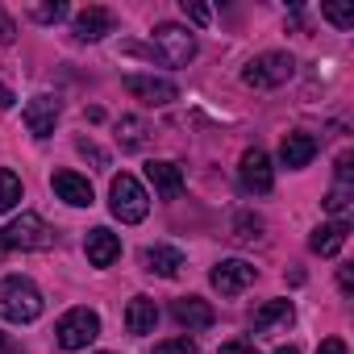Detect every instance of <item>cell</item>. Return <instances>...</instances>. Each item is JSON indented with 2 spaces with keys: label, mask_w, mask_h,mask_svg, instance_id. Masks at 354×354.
I'll return each mask as SVG.
<instances>
[{
  "label": "cell",
  "mask_w": 354,
  "mask_h": 354,
  "mask_svg": "<svg viewBox=\"0 0 354 354\" xmlns=\"http://www.w3.org/2000/svg\"><path fill=\"white\" fill-rule=\"evenodd\" d=\"M0 317H5V321H17V325L38 321V317H42V292H38L30 279H21V275L0 279Z\"/></svg>",
  "instance_id": "cell-1"
},
{
  "label": "cell",
  "mask_w": 354,
  "mask_h": 354,
  "mask_svg": "<svg viewBox=\"0 0 354 354\" xmlns=\"http://www.w3.org/2000/svg\"><path fill=\"white\" fill-rule=\"evenodd\" d=\"M50 242H55V234L38 213H21L17 221L0 230V250H46Z\"/></svg>",
  "instance_id": "cell-2"
},
{
  "label": "cell",
  "mask_w": 354,
  "mask_h": 354,
  "mask_svg": "<svg viewBox=\"0 0 354 354\" xmlns=\"http://www.w3.org/2000/svg\"><path fill=\"white\" fill-rule=\"evenodd\" d=\"M109 209H113V217H121L125 225H138V221H146V213H150V201H146V192H142V184L133 180V175H113V188H109Z\"/></svg>",
  "instance_id": "cell-3"
},
{
  "label": "cell",
  "mask_w": 354,
  "mask_h": 354,
  "mask_svg": "<svg viewBox=\"0 0 354 354\" xmlns=\"http://www.w3.org/2000/svg\"><path fill=\"white\" fill-rule=\"evenodd\" d=\"M292 71H296V59H292L288 50H267V55H259V59L242 71V80H246L250 88L271 92V88H283V84L292 80Z\"/></svg>",
  "instance_id": "cell-4"
},
{
  "label": "cell",
  "mask_w": 354,
  "mask_h": 354,
  "mask_svg": "<svg viewBox=\"0 0 354 354\" xmlns=\"http://www.w3.org/2000/svg\"><path fill=\"white\" fill-rule=\"evenodd\" d=\"M59 346L63 350H84V346H92L96 337H100V317L92 313V308H71L63 321H59Z\"/></svg>",
  "instance_id": "cell-5"
},
{
  "label": "cell",
  "mask_w": 354,
  "mask_h": 354,
  "mask_svg": "<svg viewBox=\"0 0 354 354\" xmlns=\"http://www.w3.org/2000/svg\"><path fill=\"white\" fill-rule=\"evenodd\" d=\"M154 46H158V59H162L167 67H184V63L196 55V38H192L184 26H171V21H162V26L154 30Z\"/></svg>",
  "instance_id": "cell-6"
},
{
  "label": "cell",
  "mask_w": 354,
  "mask_h": 354,
  "mask_svg": "<svg viewBox=\"0 0 354 354\" xmlns=\"http://www.w3.org/2000/svg\"><path fill=\"white\" fill-rule=\"evenodd\" d=\"M125 92L138 96L150 109H162V104H171L175 96H180V88H175L171 80H158V75H125Z\"/></svg>",
  "instance_id": "cell-7"
},
{
  "label": "cell",
  "mask_w": 354,
  "mask_h": 354,
  "mask_svg": "<svg viewBox=\"0 0 354 354\" xmlns=\"http://www.w3.org/2000/svg\"><path fill=\"white\" fill-rule=\"evenodd\" d=\"M254 275H259V271H254L250 263H242V259H225V263L213 267L209 279H213V288H217L221 296H238V292H246V288L254 283Z\"/></svg>",
  "instance_id": "cell-8"
},
{
  "label": "cell",
  "mask_w": 354,
  "mask_h": 354,
  "mask_svg": "<svg viewBox=\"0 0 354 354\" xmlns=\"http://www.w3.org/2000/svg\"><path fill=\"white\" fill-rule=\"evenodd\" d=\"M238 175H242V188H246V192H259V196H267V192H271V184H275V175H271V158H267L259 146L242 154Z\"/></svg>",
  "instance_id": "cell-9"
},
{
  "label": "cell",
  "mask_w": 354,
  "mask_h": 354,
  "mask_svg": "<svg viewBox=\"0 0 354 354\" xmlns=\"http://www.w3.org/2000/svg\"><path fill=\"white\" fill-rule=\"evenodd\" d=\"M21 117H26V129L34 138H50L55 133V121H59V100L55 96H34Z\"/></svg>",
  "instance_id": "cell-10"
},
{
  "label": "cell",
  "mask_w": 354,
  "mask_h": 354,
  "mask_svg": "<svg viewBox=\"0 0 354 354\" xmlns=\"http://www.w3.org/2000/svg\"><path fill=\"white\" fill-rule=\"evenodd\" d=\"M113 26H117V17H113V9H100V5H88L80 17H75V38L80 42H100L104 34H113Z\"/></svg>",
  "instance_id": "cell-11"
},
{
  "label": "cell",
  "mask_w": 354,
  "mask_h": 354,
  "mask_svg": "<svg viewBox=\"0 0 354 354\" xmlns=\"http://www.w3.org/2000/svg\"><path fill=\"white\" fill-rule=\"evenodd\" d=\"M146 180L154 184V192H158L162 201H175V196L184 192V171L175 167V162H162V158H158V162H154V158L146 162Z\"/></svg>",
  "instance_id": "cell-12"
},
{
  "label": "cell",
  "mask_w": 354,
  "mask_h": 354,
  "mask_svg": "<svg viewBox=\"0 0 354 354\" xmlns=\"http://www.w3.org/2000/svg\"><path fill=\"white\" fill-rule=\"evenodd\" d=\"M313 154H317V138L313 133H283V142H279V162L283 167H292V171H300V167H308L313 162Z\"/></svg>",
  "instance_id": "cell-13"
},
{
  "label": "cell",
  "mask_w": 354,
  "mask_h": 354,
  "mask_svg": "<svg viewBox=\"0 0 354 354\" xmlns=\"http://www.w3.org/2000/svg\"><path fill=\"white\" fill-rule=\"evenodd\" d=\"M175 321H180L184 329H213L217 325V313L209 300H196V296H184V300H175Z\"/></svg>",
  "instance_id": "cell-14"
},
{
  "label": "cell",
  "mask_w": 354,
  "mask_h": 354,
  "mask_svg": "<svg viewBox=\"0 0 354 354\" xmlns=\"http://www.w3.org/2000/svg\"><path fill=\"white\" fill-rule=\"evenodd\" d=\"M50 188L59 192V201H67V205H75V209L92 205V184L84 180V175H75V171H55V175H50Z\"/></svg>",
  "instance_id": "cell-15"
},
{
  "label": "cell",
  "mask_w": 354,
  "mask_h": 354,
  "mask_svg": "<svg viewBox=\"0 0 354 354\" xmlns=\"http://www.w3.org/2000/svg\"><path fill=\"white\" fill-rule=\"evenodd\" d=\"M84 250H88V263L92 267H113L121 259V238L109 234V230H92L88 242H84Z\"/></svg>",
  "instance_id": "cell-16"
},
{
  "label": "cell",
  "mask_w": 354,
  "mask_h": 354,
  "mask_svg": "<svg viewBox=\"0 0 354 354\" xmlns=\"http://www.w3.org/2000/svg\"><path fill=\"white\" fill-rule=\"evenodd\" d=\"M154 325H158V308H154V300H150V296H133L129 308H125V329L142 337V333H150Z\"/></svg>",
  "instance_id": "cell-17"
},
{
  "label": "cell",
  "mask_w": 354,
  "mask_h": 354,
  "mask_svg": "<svg viewBox=\"0 0 354 354\" xmlns=\"http://www.w3.org/2000/svg\"><path fill=\"white\" fill-rule=\"evenodd\" d=\"M346 234H350V225L346 221H329V225H321L313 238H308V246L317 250V254H325V259H333L342 246H346Z\"/></svg>",
  "instance_id": "cell-18"
},
{
  "label": "cell",
  "mask_w": 354,
  "mask_h": 354,
  "mask_svg": "<svg viewBox=\"0 0 354 354\" xmlns=\"http://www.w3.org/2000/svg\"><path fill=\"white\" fill-rule=\"evenodd\" d=\"M146 267L154 271V275H180V267H184V254L175 250V246H150L146 250Z\"/></svg>",
  "instance_id": "cell-19"
},
{
  "label": "cell",
  "mask_w": 354,
  "mask_h": 354,
  "mask_svg": "<svg viewBox=\"0 0 354 354\" xmlns=\"http://www.w3.org/2000/svg\"><path fill=\"white\" fill-rule=\"evenodd\" d=\"M275 321H292V304L288 300H267L254 308V329H271Z\"/></svg>",
  "instance_id": "cell-20"
},
{
  "label": "cell",
  "mask_w": 354,
  "mask_h": 354,
  "mask_svg": "<svg viewBox=\"0 0 354 354\" xmlns=\"http://www.w3.org/2000/svg\"><path fill=\"white\" fill-rule=\"evenodd\" d=\"M17 201H21V175L9 171V167H0V213L17 209Z\"/></svg>",
  "instance_id": "cell-21"
},
{
  "label": "cell",
  "mask_w": 354,
  "mask_h": 354,
  "mask_svg": "<svg viewBox=\"0 0 354 354\" xmlns=\"http://www.w3.org/2000/svg\"><path fill=\"white\" fill-rule=\"evenodd\" d=\"M117 138H121L125 150H142V146H146V125H142L138 117H125V121L117 125Z\"/></svg>",
  "instance_id": "cell-22"
},
{
  "label": "cell",
  "mask_w": 354,
  "mask_h": 354,
  "mask_svg": "<svg viewBox=\"0 0 354 354\" xmlns=\"http://www.w3.org/2000/svg\"><path fill=\"white\" fill-rule=\"evenodd\" d=\"M350 180H337L333 188H329V196H325V209L333 213V217H346V209H350Z\"/></svg>",
  "instance_id": "cell-23"
},
{
  "label": "cell",
  "mask_w": 354,
  "mask_h": 354,
  "mask_svg": "<svg viewBox=\"0 0 354 354\" xmlns=\"http://www.w3.org/2000/svg\"><path fill=\"white\" fill-rule=\"evenodd\" d=\"M321 17L333 21L337 30H350L354 26V5H321Z\"/></svg>",
  "instance_id": "cell-24"
},
{
  "label": "cell",
  "mask_w": 354,
  "mask_h": 354,
  "mask_svg": "<svg viewBox=\"0 0 354 354\" xmlns=\"http://www.w3.org/2000/svg\"><path fill=\"white\" fill-rule=\"evenodd\" d=\"M30 17H34V21H42V26H55V21H63V17H67V5H63V0H55V5H34V9H30Z\"/></svg>",
  "instance_id": "cell-25"
},
{
  "label": "cell",
  "mask_w": 354,
  "mask_h": 354,
  "mask_svg": "<svg viewBox=\"0 0 354 354\" xmlns=\"http://www.w3.org/2000/svg\"><path fill=\"white\" fill-rule=\"evenodd\" d=\"M154 354H196V342L184 333V337H171V342H158Z\"/></svg>",
  "instance_id": "cell-26"
},
{
  "label": "cell",
  "mask_w": 354,
  "mask_h": 354,
  "mask_svg": "<svg viewBox=\"0 0 354 354\" xmlns=\"http://www.w3.org/2000/svg\"><path fill=\"white\" fill-rule=\"evenodd\" d=\"M184 13L196 21V26H209L213 21V13H209V5H201V0H184Z\"/></svg>",
  "instance_id": "cell-27"
},
{
  "label": "cell",
  "mask_w": 354,
  "mask_h": 354,
  "mask_svg": "<svg viewBox=\"0 0 354 354\" xmlns=\"http://www.w3.org/2000/svg\"><path fill=\"white\" fill-rule=\"evenodd\" d=\"M259 230H263V225H259V217H238V238H242V242L259 238Z\"/></svg>",
  "instance_id": "cell-28"
},
{
  "label": "cell",
  "mask_w": 354,
  "mask_h": 354,
  "mask_svg": "<svg viewBox=\"0 0 354 354\" xmlns=\"http://www.w3.org/2000/svg\"><path fill=\"white\" fill-rule=\"evenodd\" d=\"M13 38H17V26H13V17L5 9H0V46H9Z\"/></svg>",
  "instance_id": "cell-29"
},
{
  "label": "cell",
  "mask_w": 354,
  "mask_h": 354,
  "mask_svg": "<svg viewBox=\"0 0 354 354\" xmlns=\"http://www.w3.org/2000/svg\"><path fill=\"white\" fill-rule=\"evenodd\" d=\"M217 354H259V350H254L250 342H242V337H234V342H225V346H221Z\"/></svg>",
  "instance_id": "cell-30"
},
{
  "label": "cell",
  "mask_w": 354,
  "mask_h": 354,
  "mask_svg": "<svg viewBox=\"0 0 354 354\" xmlns=\"http://www.w3.org/2000/svg\"><path fill=\"white\" fill-rule=\"evenodd\" d=\"M80 154H88V158H92V162H100V167L109 162V154H104V150H96L92 142H80Z\"/></svg>",
  "instance_id": "cell-31"
},
{
  "label": "cell",
  "mask_w": 354,
  "mask_h": 354,
  "mask_svg": "<svg viewBox=\"0 0 354 354\" xmlns=\"http://www.w3.org/2000/svg\"><path fill=\"white\" fill-rule=\"evenodd\" d=\"M317 354H346V342H342V337H325Z\"/></svg>",
  "instance_id": "cell-32"
},
{
  "label": "cell",
  "mask_w": 354,
  "mask_h": 354,
  "mask_svg": "<svg viewBox=\"0 0 354 354\" xmlns=\"http://www.w3.org/2000/svg\"><path fill=\"white\" fill-rule=\"evenodd\" d=\"M337 279H342V292H350V288H354V275H350V267H342V275H337Z\"/></svg>",
  "instance_id": "cell-33"
},
{
  "label": "cell",
  "mask_w": 354,
  "mask_h": 354,
  "mask_svg": "<svg viewBox=\"0 0 354 354\" xmlns=\"http://www.w3.org/2000/svg\"><path fill=\"white\" fill-rule=\"evenodd\" d=\"M0 109H13V92L5 84H0Z\"/></svg>",
  "instance_id": "cell-34"
},
{
  "label": "cell",
  "mask_w": 354,
  "mask_h": 354,
  "mask_svg": "<svg viewBox=\"0 0 354 354\" xmlns=\"http://www.w3.org/2000/svg\"><path fill=\"white\" fill-rule=\"evenodd\" d=\"M0 354H21V350H17V346H13V342L5 337V333H0Z\"/></svg>",
  "instance_id": "cell-35"
},
{
  "label": "cell",
  "mask_w": 354,
  "mask_h": 354,
  "mask_svg": "<svg viewBox=\"0 0 354 354\" xmlns=\"http://www.w3.org/2000/svg\"><path fill=\"white\" fill-rule=\"evenodd\" d=\"M275 354H300V350H296V346H279Z\"/></svg>",
  "instance_id": "cell-36"
}]
</instances>
